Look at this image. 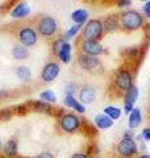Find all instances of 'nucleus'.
<instances>
[{
	"instance_id": "obj_4",
	"label": "nucleus",
	"mask_w": 150,
	"mask_h": 158,
	"mask_svg": "<svg viewBox=\"0 0 150 158\" xmlns=\"http://www.w3.org/2000/svg\"><path fill=\"white\" fill-rule=\"evenodd\" d=\"M104 32V27H103V21H100L98 19L90 20L86 24V27L83 29V37L84 40H95L99 41L103 36Z\"/></svg>"
},
{
	"instance_id": "obj_33",
	"label": "nucleus",
	"mask_w": 150,
	"mask_h": 158,
	"mask_svg": "<svg viewBox=\"0 0 150 158\" xmlns=\"http://www.w3.org/2000/svg\"><path fill=\"white\" fill-rule=\"evenodd\" d=\"M65 41L63 38H59V40H57L56 42H54V45H53V53L57 56V53H58V50H59V48H61V45H62V42Z\"/></svg>"
},
{
	"instance_id": "obj_29",
	"label": "nucleus",
	"mask_w": 150,
	"mask_h": 158,
	"mask_svg": "<svg viewBox=\"0 0 150 158\" xmlns=\"http://www.w3.org/2000/svg\"><path fill=\"white\" fill-rule=\"evenodd\" d=\"M11 117H12V112L9 110H2V111H0V120H2V121L9 120Z\"/></svg>"
},
{
	"instance_id": "obj_24",
	"label": "nucleus",
	"mask_w": 150,
	"mask_h": 158,
	"mask_svg": "<svg viewBox=\"0 0 150 158\" xmlns=\"http://www.w3.org/2000/svg\"><path fill=\"white\" fill-rule=\"evenodd\" d=\"M40 100H42L45 103H49V104H53V103L57 102V96L52 90H45L40 94Z\"/></svg>"
},
{
	"instance_id": "obj_37",
	"label": "nucleus",
	"mask_w": 150,
	"mask_h": 158,
	"mask_svg": "<svg viewBox=\"0 0 150 158\" xmlns=\"http://www.w3.org/2000/svg\"><path fill=\"white\" fill-rule=\"evenodd\" d=\"M137 158H150V154H140Z\"/></svg>"
},
{
	"instance_id": "obj_38",
	"label": "nucleus",
	"mask_w": 150,
	"mask_h": 158,
	"mask_svg": "<svg viewBox=\"0 0 150 158\" xmlns=\"http://www.w3.org/2000/svg\"><path fill=\"white\" fill-rule=\"evenodd\" d=\"M2 150H3V142L0 140V153H2Z\"/></svg>"
},
{
	"instance_id": "obj_26",
	"label": "nucleus",
	"mask_w": 150,
	"mask_h": 158,
	"mask_svg": "<svg viewBox=\"0 0 150 158\" xmlns=\"http://www.w3.org/2000/svg\"><path fill=\"white\" fill-rule=\"evenodd\" d=\"M79 90V87L77 83H73L70 82L69 85H66V88H65V92H66V95H70V96H74V94Z\"/></svg>"
},
{
	"instance_id": "obj_15",
	"label": "nucleus",
	"mask_w": 150,
	"mask_h": 158,
	"mask_svg": "<svg viewBox=\"0 0 150 158\" xmlns=\"http://www.w3.org/2000/svg\"><path fill=\"white\" fill-rule=\"evenodd\" d=\"M95 125H96L98 129H109L112 125H113V120L112 118H109L107 115H104V113H98L96 116H95Z\"/></svg>"
},
{
	"instance_id": "obj_31",
	"label": "nucleus",
	"mask_w": 150,
	"mask_h": 158,
	"mask_svg": "<svg viewBox=\"0 0 150 158\" xmlns=\"http://www.w3.org/2000/svg\"><path fill=\"white\" fill-rule=\"evenodd\" d=\"M33 158H54V154L52 152H49V150H44V152H41L40 154H37L36 157H33Z\"/></svg>"
},
{
	"instance_id": "obj_39",
	"label": "nucleus",
	"mask_w": 150,
	"mask_h": 158,
	"mask_svg": "<svg viewBox=\"0 0 150 158\" xmlns=\"http://www.w3.org/2000/svg\"><path fill=\"white\" fill-rule=\"evenodd\" d=\"M146 16H148V17L150 19V12H149V13H146Z\"/></svg>"
},
{
	"instance_id": "obj_10",
	"label": "nucleus",
	"mask_w": 150,
	"mask_h": 158,
	"mask_svg": "<svg viewBox=\"0 0 150 158\" xmlns=\"http://www.w3.org/2000/svg\"><path fill=\"white\" fill-rule=\"evenodd\" d=\"M137 98H138V90L136 86H132L129 90L125 92V96H124V111L125 113H131V111L134 108V104L137 102Z\"/></svg>"
},
{
	"instance_id": "obj_32",
	"label": "nucleus",
	"mask_w": 150,
	"mask_h": 158,
	"mask_svg": "<svg viewBox=\"0 0 150 158\" xmlns=\"http://www.w3.org/2000/svg\"><path fill=\"white\" fill-rule=\"evenodd\" d=\"M70 158H92V157H90L86 152H77V153H73Z\"/></svg>"
},
{
	"instance_id": "obj_40",
	"label": "nucleus",
	"mask_w": 150,
	"mask_h": 158,
	"mask_svg": "<svg viewBox=\"0 0 150 158\" xmlns=\"http://www.w3.org/2000/svg\"><path fill=\"white\" fill-rule=\"evenodd\" d=\"M142 2H149V0H142Z\"/></svg>"
},
{
	"instance_id": "obj_20",
	"label": "nucleus",
	"mask_w": 150,
	"mask_h": 158,
	"mask_svg": "<svg viewBox=\"0 0 150 158\" xmlns=\"http://www.w3.org/2000/svg\"><path fill=\"white\" fill-rule=\"evenodd\" d=\"M29 107L37 112H52V106L42 100H32L29 103Z\"/></svg>"
},
{
	"instance_id": "obj_5",
	"label": "nucleus",
	"mask_w": 150,
	"mask_h": 158,
	"mask_svg": "<svg viewBox=\"0 0 150 158\" xmlns=\"http://www.w3.org/2000/svg\"><path fill=\"white\" fill-rule=\"evenodd\" d=\"M115 85L121 92H127L133 86L132 73L125 70V69H120L116 74V78H115Z\"/></svg>"
},
{
	"instance_id": "obj_21",
	"label": "nucleus",
	"mask_w": 150,
	"mask_h": 158,
	"mask_svg": "<svg viewBox=\"0 0 150 158\" xmlns=\"http://www.w3.org/2000/svg\"><path fill=\"white\" fill-rule=\"evenodd\" d=\"M12 56L15 59H27L29 56L28 48H25L23 45H16L12 49Z\"/></svg>"
},
{
	"instance_id": "obj_22",
	"label": "nucleus",
	"mask_w": 150,
	"mask_h": 158,
	"mask_svg": "<svg viewBox=\"0 0 150 158\" xmlns=\"http://www.w3.org/2000/svg\"><path fill=\"white\" fill-rule=\"evenodd\" d=\"M103 113L107 115L109 118H112V120H119L120 116H121V110L115 106H108L103 110Z\"/></svg>"
},
{
	"instance_id": "obj_1",
	"label": "nucleus",
	"mask_w": 150,
	"mask_h": 158,
	"mask_svg": "<svg viewBox=\"0 0 150 158\" xmlns=\"http://www.w3.org/2000/svg\"><path fill=\"white\" fill-rule=\"evenodd\" d=\"M82 123L83 120H81L79 116H77L75 113L66 112L59 116L58 125H59L61 132L66 133V135H73V133L82 129Z\"/></svg>"
},
{
	"instance_id": "obj_34",
	"label": "nucleus",
	"mask_w": 150,
	"mask_h": 158,
	"mask_svg": "<svg viewBox=\"0 0 150 158\" xmlns=\"http://www.w3.org/2000/svg\"><path fill=\"white\" fill-rule=\"evenodd\" d=\"M137 49L136 48H129V49H127V50L124 52V54H129V56H132V57H134L137 54Z\"/></svg>"
},
{
	"instance_id": "obj_36",
	"label": "nucleus",
	"mask_w": 150,
	"mask_h": 158,
	"mask_svg": "<svg viewBox=\"0 0 150 158\" xmlns=\"http://www.w3.org/2000/svg\"><path fill=\"white\" fill-rule=\"evenodd\" d=\"M144 11H145V13L150 12V0H149V2H146V4L144 6Z\"/></svg>"
},
{
	"instance_id": "obj_23",
	"label": "nucleus",
	"mask_w": 150,
	"mask_h": 158,
	"mask_svg": "<svg viewBox=\"0 0 150 158\" xmlns=\"http://www.w3.org/2000/svg\"><path fill=\"white\" fill-rule=\"evenodd\" d=\"M103 27L106 32H113L115 29H117L119 27V21L115 16H108L106 20L103 21Z\"/></svg>"
},
{
	"instance_id": "obj_30",
	"label": "nucleus",
	"mask_w": 150,
	"mask_h": 158,
	"mask_svg": "<svg viewBox=\"0 0 150 158\" xmlns=\"http://www.w3.org/2000/svg\"><path fill=\"white\" fill-rule=\"evenodd\" d=\"M138 138H142L144 141H150V128H144L141 136Z\"/></svg>"
},
{
	"instance_id": "obj_27",
	"label": "nucleus",
	"mask_w": 150,
	"mask_h": 158,
	"mask_svg": "<svg viewBox=\"0 0 150 158\" xmlns=\"http://www.w3.org/2000/svg\"><path fill=\"white\" fill-rule=\"evenodd\" d=\"M81 27H82V25H78V24H75V25H73V27H70V28L67 29V32H66V38H73V37H75V34L79 32Z\"/></svg>"
},
{
	"instance_id": "obj_6",
	"label": "nucleus",
	"mask_w": 150,
	"mask_h": 158,
	"mask_svg": "<svg viewBox=\"0 0 150 158\" xmlns=\"http://www.w3.org/2000/svg\"><path fill=\"white\" fill-rule=\"evenodd\" d=\"M57 32V21L52 16H44L38 21V33L42 37H52Z\"/></svg>"
},
{
	"instance_id": "obj_16",
	"label": "nucleus",
	"mask_w": 150,
	"mask_h": 158,
	"mask_svg": "<svg viewBox=\"0 0 150 158\" xmlns=\"http://www.w3.org/2000/svg\"><path fill=\"white\" fill-rule=\"evenodd\" d=\"M63 103H65V106H66V107L73 108V110H75V111L79 112V113H84V112H86V107H84V104H82L79 100H77L75 96L66 95V96H65Z\"/></svg>"
},
{
	"instance_id": "obj_2",
	"label": "nucleus",
	"mask_w": 150,
	"mask_h": 158,
	"mask_svg": "<svg viewBox=\"0 0 150 158\" xmlns=\"http://www.w3.org/2000/svg\"><path fill=\"white\" fill-rule=\"evenodd\" d=\"M119 158H134L138 154V145L134 137H123L116 145Z\"/></svg>"
},
{
	"instance_id": "obj_18",
	"label": "nucleus",
	"mask_w": 150,
	"mask_h": 158,
	"mask_svg": "<svg viewBox=\"0 0 150 158\" xmlns=\"http://www.w3.org/2000/svg\"><path fill=\"white\" fill-rule=\"evenodd\" d=\"M57 56L63 63H69L70 59H71V45H70L67 41H63L58 53H57Z\"/></svg>"
},
{
	"instance_id": "obj_13",
	"label": "nucleus",
	"mask_w": 150,
	"mask_h": 158,
	"mask_svg": "<svg viewBox=\"0 0 150 158\" xmlns=\"http://www.w3.org/2000/svg\"><path fill=\"white\" fill-rule=\"evenodd\" d=\"M78 63L79 66H81L82 69H84V70H94V69H96L100 66V61L94 57V56H86V54H83V56H79L78 57Z\"/></svg>"
},
{
	"instance_id": "obj_19",
	"label": "nucleus",
	"mask_w": 150,
	"mask_h": 158,
	"mask_svg": "<svg viewBox=\"0 0 150 158\" xmlns=\"http://www.w3.org/2000/svg\"><path fill=\"white\" fill-rule=\"evenodd\" d=\"M71 19L75 24H78V25H83L84 23L87 21L88 19V12L86 9H77V11H74L71 13Z\"/></svg>"
},
{
	"instance_id": "obj_14",
	"label": "nucleus",
	"mask_w": 150,
	"mask_h": 158,
	"mask_svg": "<svg viewBox=\"0 0 150 158\" xmlns=\"http://www.w3.org/2000/svg\"><path fill=\"white\" fill-rule=\"evenodd\" d=\"M142 123V115H141V111L138 110V108H133L129 113V118H128V127L129 129H136L141 125Z\"/></svg>"
},
{
	"instance_id": "obj_28",
	"label": "nucleus",
	"mask_w": 150,
	"mask_h": 158,
	"mask_svg": "<svg viewBox=\"0 0 150 158\" xmlns=\"http://www.w3.org/2000/svg\"><path fill=\"white\" fill-rule=\"evenodd\" d=\"M87 154L90 157H95V156H98V153H99V148L96 144H90L88 148H87Z\"/></svg>"
},
{
	"instance_id": "obj_9",
	"label": "nucleus",
	"mask_w": 150,
	"mask_h": 158,
	"mask_svg": "<svg viewBox=\"0 0 150 158\" xmlns=\"http://www.w3.org/2000/svg\"><path fill=\"white\" fill-rule=\"evenodd\" d=\"M81 48H82V52L86 56L96 57L103 53V46L99 44V41H95V40H83L81 44Z\"/></svg>"
},
{
	"instance_id": "obj_25",
	"label": "nucleus",
	"mask_w": 150,
	"mask_h": 158,
	"mask_svg": "<svg viewBox=\"0 0 150 158\" xmlns=\"http://www.w3.org/2000/svg\"><path fill=\"white\" fill-rule=\"evenodd\" d=\"M16 75L21 79V81L28 82V81H31V78H32V73L27 66H20L16 69Z\"/></svg>"
},
{
	"instance_id": "obj_8",
	"label": "nucleus",
	"mask_w": 150,
	"mask_h": 158,
	"mask_svg": "<svg viewBox=\"0 0 150 158\" xmlns=\"http://www.w3.org/2000/svg\"><path fill=\"white\" fill-rule=\"evenodd\" d=\"M59 71H61V69H59L58 63H56V62H49L42 69V71H41V79H42L45 83H52L54 79H56L59 75Z\"/></svg>"
},
{
	"instance_id": "obj_12",
	"label": "nucleus",
	"mask_w": 150,
	"mask_h": 158,
	"mask_svg": "<svg viewBox=\"0 0 150 158\" xmlns=\"http://www.w3.org/2000/svg\"><path fill=\"white\" fill-rule=\"evenodd\" d=\"M96 98V91L95 88L90 85H84L81 87V91H79V99H81L82 104H91Z\"/></svg>"
},
{
	"instance_id": "obj_3",
	"label": "nucleus",
	"mask_w": 150,
	"mask_h": 158,
	"mask_svg": "<svg viewBox=\"0 0 150 158\" xmlns=\"http://www.w3.org/2000/svg\"><path fill=\"white\" fill-rule=\"evenodd\" d=\"M120 24L124 29L127 31H136V29H140L144 24V17L140 15L137 11H127L124 12L121 16H120Z\"/></svg>"
},
{
	"instance_id": "obj_11",
	"label": "nucleus",
	"mask_w": 150,
	"mask_h": 158,
	"mask_svg": "<svg viewBox=\"0 0 150 158\" xmlns=\"http://www.w3.org/2000/svg\"><path fill=\"white\" fill-rule=\"evenodd\" d=\"M2 153L6 158H17L19 157V141H17V138H9L6 144H3Z\"/></svg>"
},
{
	"instance_id": "obj_7",
	"label": "nucleus",
	"mask_w": 150,
	"mask_h": 158,
	"mask_svg": "<svg viewBox=\"0 0 150 158\" xmlns=\"http://www.w3.org/2000/svg\"><path fill=\"white\" fill-rule=\"evenodd\" d=\"M37 32L34 29L29 28V27H25L23 29H20L19 32V40L21 42V45L25 48H32L36 45L37 42Z\"/></svg>"
},
{
	"instance_id": "obj_35",
	"label": "nucleus",
	"mask_w": 150,
	"mask_h": 158,
	"mask_svg": "<svg viewBox=\"0 0 150 158\" xmlns=\"http://www.w3.org/2000/svg\"><path fill=\"white\" fill-rule=\"evenodd\" d=\"M131 0H117V6L119 7H128L131 6Z\"/></svg>"
},
{
	"instance_id": "obj_17",
	"label": "nucleus",
	"mask_w": 150,
	"mask_h": 158,
	"mask_svg": "<svg viewBox=\"0 0 150 158\" xmlns=\"http://www.w3.org/2000/svg\"><path fill=\"white\" fill-rule=\"evenodd\" d=\"M29 13H31V8H29L28 4L27 3H20L12 9L11 16L15 17V19H24V17L29 16Z\"/></svg>"
}]
</instances>
